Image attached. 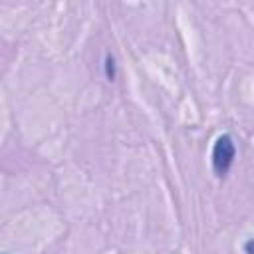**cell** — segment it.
<instances>
[{
	"instance_id": "3",
	"label": "cell",
	"mask_w": 254,
	"mask_h": 254,
	"mask_svg": "<svg viewBox=\"0 0 254 254\" xmlns=\"http://www.w3.org/2000/svg\"><path fill=\"white\" fill-rule=\"evenodd\" d=\"M246 254H252V242L246 244Z\"/></svg>"
},
{
	"instance_id": "1",
	"label": "cell",
	"mask_w": 254,
	"mask_h": 254,
	"mask_svg": "<svg viewBox=\"0 0 254 254\" xmlns=\"http://www.w3.org/2000/svg\"><path fill=\"white\" fill-rule=\"evenodd\" d=\"M234 153H236V149H234V143L228 135H222L216 139V143L212 147V167H214V173L218 177L228 173V169L234 161Z\"/></svg>"
},
{
	"instance_id": "2",
	"label": "cell",
	"mask_w": 254,
	"mask_h": 254,
	"mask_svg": "<svg viewBox=\"0 0 254 254\" xmlns=\"http://www.w3.org/2000/svg\"><path fill=\"white\" fill-rule=\"evenodd\" d=\"M105 71H107V79H113L115 77V65H113V58H109L107 56V60H105Z\"/></svg>"
}]
</instances>
